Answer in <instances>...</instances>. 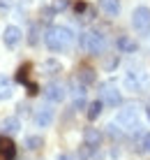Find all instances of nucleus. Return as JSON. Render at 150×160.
I'll return each mask as SVG.
<instances>
[{"mask_svg":"<svg viewBox=\"0 0 150 160\" xmlns=\"http://www.w3.org/2000/svg\"><path fill=\"white\" fill-rule=\"evenodd\" d=\"M102 109H104V102H102V100H95V102H90V104H88V118H90V121L99 118Z\"/></svg>","mask_w":150,"mask_h":160,"instance_id":"17","label":"nucleus"},{"mask_svg":"<svg viewBox=\"0 0 150 160\" xmlns=\"http://www.w3.org/2000/svg\"><path fill=\"white\" fill-rule=\"evenodd\" d=\"M83 144H88L90 148H97L102 146V132H99L97 128H86L83 130Z\"/></svg>","mask_w":150,"mask_h":160,"instance_id":"10","label":"nucleus"},{"mask_svg":"<svg viewBox=\"0 0 150 160\" xmlns=\"http://www.w3.org/2000/svg\"><path fill=\"white\" fill-rule=\"evenodd\" d=\"M141 151L143 153H150V132H146V135L141 137Z\"/></svg>","mask_w":150,"mask_h":160,"instance_id":"18","label":"nucleus"},{"mask_svg":"<svg viewBox=\"0 0 150 160\" xmlns=\"http://www.w3.org/2000/svg\"><path fill=\"white\" fill-rule=\"evenodd\" d=\"M53 118H55V112L49 104H44V107H40L35 112V125L37 128H49V125L53 123Z\"/></svg>","mask_w":150,"mask_h":160,"instance_id":"8","label":"nucleus"},{"mask_svg":"<svg viewBox=\"0 0 150 160\" xmlns=\"http://www.w3.org/2000/svg\"><path fill=\"white\" fill-rule=\"evenodd\" d=\"M72 42H74V32L67 26H51V28H46V32H44V44L53 53L65 51L67 47H72Z\"/></svg>","mask_w":150,"mask_h":160,"instance_id":"1","label":"nucleus"},{"mask_svg":"<svg viewBox=\"0 0 150 160\" xmlns=\"http://www.w3.org/2000/svg\"><path fill=\"white\" fill-rule=\"evenodd\" d=\"M115 125L120 128V132H134L141 128V123H138V109L136 107H123L118 109V114H115Z\"/></svg>","mask_w":150,"mask_h":160,"instance_id":"2","label":"nucleus"},{"mask_svg":"<svg viewBox=\"0 0 150 160\" xmlns=\"http://www.w3.org/2000/svg\"><path fill=\"white\" fill-rule=\"evenodd\" d=\"M65 7H67V0H55V2H53V12H60V9H65Z\"/></svg>","mask_w":150,"mask_h":160,"instance_id":"19","label":"nucleus"},{"mask_svg":"<svg viewBox=\"0 0 150 160\" xmlns=\"http://www.w3.org/2000/svg\"><path fill=\"white\" fill-rule=\"evenodd\" d=\"M42 72L49 74V77H55V74L63 72V63H60V60H55V58H46V60L42 63Z\"/></svg>","mask_w":150,"mask_h":160,"instance_id":"12","label":"nucleus"},{"mask_svg":"<svg viewBox=\"0 0 150 160\" xmlns=\"http://www.w3.org/2000/svg\"><path fill=\"white\" fill-rule=\"evenodd\" d=\"M16 158V146L7 135H0V160H14Z\"/></svg>","mask_w":150,"mask_h":160,"instance_id":"9","label":"nucleus"},{"mask_svg":"<svg viewBox=\"0 0 150 160\" xmlns=\"http://www.w3.org/2000/svg\"><path fill=\"white\" fill-rule=\"evenodd\" d=\"M132 28L138 35H148L150 32V7L141 5V7L134 9V14H132Z\"/></svg>","mask_w":150,"mask_h":160,"instance_id":"4","label":"nucleus"},{"mask_svg":"<svg viewBox=\"0 0 150 160\" xmlns=\"http://www.w3.org/2000/svg\"><path fill=\"white\" fill-rule=\"evenodd\" d=\"M95 79H97V74H95L92 68H81L79 70V81H81V84L90 86V84H95Z\"/></svg>","mask_w":150,"mask_h":160,"instance_id":"14","label":"nucleus"},{"mask_svg":"<svg viewBox=\"0 0 150 160\" xmlns=\"http://www.w3.org/2000/svg\"><path fill=\"white\" fill-rule=\"evenodd\" d=\"M146 116H148V121H150V102L146 104Z\"/></svg>","mask_w":150,"mask_h":160,"instance_id":"22","label":"nucleus"},{"mask_svg":"<svg viewBox=\"0 0 150 160\" xmlns=\"http://www.w3.org/2000/svg\"><path fill=\"white\" fill-rule=\"evenodd\" d=\"M21 40H23V32H21L19 26H7V28L2 30V42H5V47H7V49L19 47Z\"/></svg>","mask_w":150,"mask_h":160,"instance_id":"7","label":"nucleus"},{"mask_svg":"<svg viewBox=\"0 0 150 160\" xmlns=\"http://www.w3.org/2000/svg\"><path fill=\"white\" fill-rule=\"evenodd\" d=\"M12 98V88H0V100H7Z\"/></svg>","mask_w":150,"mask_h":160,"instance_id":"20","label":"nucleus"},{"mask_svg":"<svg viewBox=\"0 0 150 160\" xmlns=\"http://www.w3.org/2000/svg\"><path fill=\"white\" fill-rule=\"evenodd\" d=\"M32 0H21V7H23V5H30Z\"/></svg>","mask_w":150,"mask_h":160,"instance_id":"23","label":"nucleus"},{"mask_svg":"<svg viewBox=\"0 0 150 160\" xmlns=\"http://www.w3.org/2000/svg\"><path fill=\"white\" fill-rule=\"evenodd\" d=\"M42 146H44L42 135H28L26 137V148H28V151H40Z\"/></svg>","mask_w":150,"mask_h":160,"instance_id":"15","label":"nucleus"},{"mask_svg":"<svg viewBox=\"0 0 150 160\" xmlns=\"http://www.w3.org/2000/svg\"><path fill=\"white\" fill-rule=\"evenodd\" d=\"M44 98H46L49 102H63L65 98H67V88H65L63 84H58V81H51V84H46V88H44Z\"/></svg>","mask_w":150,"mask_h":160,"instance_id":"6","label":"nucleus"},{"mask_svg":"<svg viewBox=\"0 0 150 160\" xmlns=\"http://www.w3.org/2000/svg\"><path fill=\"white\" fill-rule=\"evenodd\" d=\"M118 49L123 53H132V51H136V49H138V44L134 40H129V37H120V40H118Z\"/></svg>","mask_w":150,"mask_h":160,"instance_id":"16","label":"nucleus"},{"mask_svg":"<svg viewBox=\"0 0 150 160\" xmlns=\"http://www.w3.org/2000/svg\"><path fill=\"white\" fill-rule=\"evenodd\" d=\"M81 47L86 49L88 53H104L106 42H104V35L99 30H86L81 35Z\"/></svg>","mask_w":150,"mask_h":160,"instance_id":"3","label":"nucleus"},{"mask_svg":"<svg viewBox=\"0 0 150 160\" xmlns=\"http://www.w3.org/2000/svg\"><path fill=\"white\" fill-rule=\"evenodd\" d=\"M99 100H102L104 104H109V107H120V100H123L120 88H115L111 84H104L102 91H99Z\"/></svg>","mask_w":150,"mask_h":160,"instance_id":"5","label":"nucleus"},{"mask_svg":"<svg viewBox=\"0 0 150 160\" xmlns=\"http://www.w3.org/2000/svg\"><path fill=\"white\" fill-rule=\"evenodd\" d=\"M99 7L106 16H118L120 14V2L118 0H99Z\"/></svg>","mask_w":150,"mask_h":160,"instance_id":"13","label":"nucleus"},{"mask_svg":"<svg viewBox=\"0 0 150 160\" xmlns=\"http://www.w3.org/2000/svg\"><path fill=\"white\" fill-rule=\"evenodd\" d=\"M19 130H21L19 116H7V118H2V123H0V132H2V135H16Z\"/></svg>","mask_w":150,"mask_h":160,"instance_id":"11","label":"nucleus"},{"mask_svg":"<svg viewBox=\"0 0 150 160\" xmlns=\"http://www.w3.org/2000/svg\"><path fill=\"white\" fill-rule=\"evenodd\" d=\"M55 160H74V158H72V156H69V153H60V156H58V158H55Z\"/></svg>","mask_w":150,"mask_h":160,"instance_id":"21","label":"nucleus"}]
</instances>
